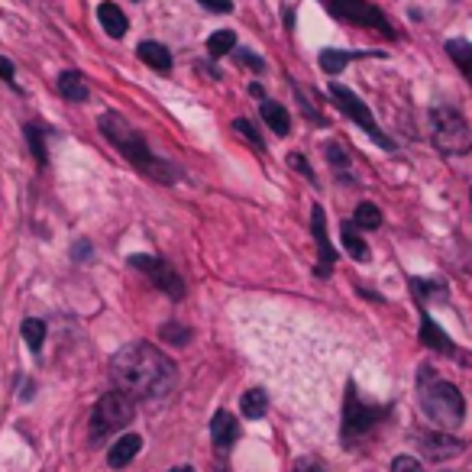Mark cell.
I'll use <instances>...</instances> for the list:
<instances>
[{"mask_svg":"<svg viewBox=\"0 0 472 472\" xmlns=\"http://www.w3.org/2000/svg\"><path fill=\"white\" fill-rule=\"evenodd\" d=\"M417 395H421V411L427 414L440 430H453L463 424V417H466L463 395H459V388H456L453 382L440 379L437 369H430V366H421V369H417Z\"/></svg>","mask_w":472,"mask_h":472,"instance_id":"3957f363","label":"cell"},{"mask_svg":"<svg viewBox=\"0 0 472 472\" xmlns=\"http://www.w3.org/2000/svg\"><path fill=\"white\" fill-rule=\"evenodd\" d=\"M421 343L430 346V350H437V353H450V356L456 353V343L437 327V321H430L427 314H424V321H421Z\"/></svg>","mask_w":472,"mask_h":472,"instance_id":"2e32d148","label":"cell"},{"mask_svg":"<svg viewBox=\"0 0 472 472\" xmlns=\"http://www.w3.org/2000/svg\"><path fill=\"white\" fill-rule=\"evenodd\" d=\"M350 52H340V49H324L321 52V68L327 72V75H337V72H343L346 65H350Z\"/></svg>","mask_w":472,"mask_h":472,"instance_id":"d4e9b609","label":"cell"},{"mask_svg":"<svg viewBox=\"0 0 472 472\" xmlns=\"http://www.w3.org/2000/svg\"><path fill=\"white\" fill-rule=\"evenodd\" d=\"M447 55L456 62V68L463 72V78L472 85V43H466V39H447Z\"/></svg>","mask_w":472,"mask_h":472,"instance_id":"d6986e66","label":"cell"},{"mask_svg":"<svg viewBox=\"0 0 472 472\" xmlns=\"http://www.w3.org/2000/svg\"><path fill=\"white\" fill-rule=\"evenodd\" d=\"M392 472H424V469L414 456H395L392 459Z\"/></svg>","mask_w":472,"mask_h":472,"instance_id":"4dcf8cb0","label":"cell"},{"mask_svg":"<svg viewBox=\"0 0 472 472\" xmlns=\"http://www.w3.org/2000/svg\"><path fill=\"white\" fill-rule=\"evenodd\" d=\"M136 52H139V59L146 62L149 68H156V72H169L172 68V52L165 49L162 43H139L136 46Z\"/></svg>","mask_w":472,"mask_h":472,"instance_id":"e0dca14e","label":"cell"},{"mask_svg":"<svg viewBox=\"0 0 472 472\" xmlns=\"http://www.w3.org/2000/svg\"><path fill=\"white\" fill-rule=\"evenodd\" d=\"M353 223H356V230H375V227H382V211L375 207V204L363 201L359 207H356Z\"/></svg>","mask_w":472,"mask_h":472,"instance_id":"44dd1931","label":"cell"},{"mask_svg":"<svg viewBox=\"0 0 472 472\" xmlns=\"http://www.w3.org/2000/svg\"><path fill=\"white\" fill-rule=\"evenodd\" d=\"M330 13L337 20H346V23L369 26V30H379L385 36H395V30L388 26L385 13L379 7H372L369 0H330Z\"/></svg>","mask_w":472,"mask_h":472,"instance_id":"9c48e42d","label":"cell"},{"mask_svg":"<svg viewBox=\"0 0 472 472\" xmlns=\"http://www.w3.org/2000/svg\"><path fill=\"white\" fill-rule=\"evenodd\" d=\"M97 20H101L104 33L114 36V39H123V36H127V30H130L127 13H123L117 4H110V0H104L101 7H97Z\"/></svg>","mask_w":472,"mask_h":472,"instance_id":"5bb4252c","label":"cell"},{"mask_svg":"<svg viewBox=\"0 0 472 472\" xmlns=\"http://www.w3.org/2000/svg\"><path fill=\"white\" fill-rule=\"evenodd\" d=\"M23 340L26 346L33 350V353H39L46 343V324L39 321V317H30V321H23Z\"/></svg>","mask_w":472,"mask_h":472,"instance_id":"603a6c76","label":"cell"},{"mask_svg":"<svg viewBox=\"0 0 472 472\" xmlns=\"http://www.w3.org/2000/svg\"><path fill=\"white\" fill-rule=\"evenodd\" d=\"M211 440L217 450H230L240 440V424L230 411H217L211 421Z\"/></svg>","mask_w":472,"mask_h":472,"instance_id":"7c38bea8","label":"cell"},{"mask_svg":"<svg viewBox=\"0 0 472 472\" xmlns=\"http://www.w3.org/2000/svg\"><path fill=\"white\" fill-rule=\"evenodd\" d=\"M133 411H136V405L127 392H120V388L117 392H107L91 411V437L104 440V437H110L114 430H123L133 421Z\"/></svg>","mask_w":472,"mask_h":472,"instance_id":"5b68a950","label":"cell"},{"mask_svg":"<svg viewBox=\"0 0 472 472\" xmlns=\"http://www.w3.org/2000/svg\"><path fill=\"white\" fill-rule=\"evenodd\" d=\"M236 62H240V65H246V68H253V72H262V68H266V62L259 59V55H253V52H236Z\"/></svg>","mask_w":472,"mask_h":472,"instance_id":"d6a6232c","label":"cell"},{"mask_svg":"<svg viewBox=\"0 0 472 472\" xmlns=\"http://www.w3.org/2000/svg\"><path fill=\"white\" fill-rule=\"evenodd\" d=\"M411 291L417 301H424V298H430V291H443V285H437V282H421V279H411Z\"/></svg>","mask_w":472,"mask_h":472,"instance_id":"f546056e","label":"cell"},{"mask_svg":"<svg viewBox=\"0 0 472 472\" xmlns=\"http://www.w3.org/2000/svg\"><path fill=\"white\" fill-rule=\"evenodd\" d=\"M311 230H314V240H317V253H321V259H317V275H321V279H327L330 272H333L337 253H333V246H330L327 220H324L321 204H314V211H311Z\"/></svg>","mask_w":472,"mask_h":472,"instance_id":"8fae6325","label":"cell"},{"mask_svg":"<svg viewBox=\"0 0 472 472\" xmlns=\"http://www.w3.org/2000/svg\"><path fill=\"white\" fill-rule=\"evenodd\" d=\"M430 136L443 156H466L472 149V127L456 107L430 110Z\"/></svg>","mask_w":472,"mask_h":472,"instance_id":"277c9868","label":"cell"},{"mask_svg":"<svg viewBox=\"0 0 472 472\" xmlns=\"http://www.w3.org/2000/svg\"><path fill=\"white\" fill-rule=\"evenodd\" d=\"M130 266H133L136 272H143L146 279L159 288V291H165L172 301H181V298H185V282H181V275L172 269L169 262H162V259H156V256L143 253V256H130Z\"/></svg>","mask_w":472,"mask_h":472,"instance_id":"ba28073f","label":"cell"},{"mask_svg":"<svg viewBox=\"0 0 472 472\" xmlns=\"http://www.w3.org/2000/svg\"><path fill=\"white\" fill-rule=\"evenodd\" d=\"M240 408H243V417H249V421H259L262 414L269 411V398H266V392H262V388H249V392L240 398Z\"/></svg>","mask_w":472,"mask_h":472,"instance_id":"ffe728a7","label":"cell"},{"mask_svg":"<svg viewBox=\"0 0 472 472\" xmlns=\"http://www.w3.org/2000/svg\"><path fill=\"white\" fill-rule=\"evenodd\" d=\"M330 97H333V104H337V107L343 110L346 117L353 120V123H359V127H363L366 133H369L372 139H375V143L382 146V149H395V143H392V139H388V136L379 130V123H375V117L369 114V107H366V104L359 101V97H356V94L350 91V88L330 85Z\"/></svg>","mask_w":472,"mask_h":472,"instance_id":"8992f818","label":"cell"},{"mask_svg":"<svg viewBox=\"0 0 472 472\" xmlns=\"http://www.w3.org/2000/svg\"><path fill=\"white\" fill-rule=\"evenodd\" d=\"M59 94L72 104H85L88 101V81L81 72H62L59 75Z\"/></svg>","mask_w":472,"mask_h":472,"instance_id":"9a60e30c","label":"cell"},{"mask_svg":"<svg viewBox=\"0 0 472 472\" xmlns=\"http://www.w3.org/2000/svg\"><path fill=\"white\" fill-rule=\"evenodd\" d=\"M236 49V33L233 30H220V33H214L211 39H207V52H211L214 59H220V55H227V52Z\"/></svg>","mask_w":472,"mask_h":472,"instance_id":"cb8c5ba5","label":"cell"},{"mask_svg":"<svg viewBox=\"0 0 472 472\" xmlns=\"http://www.w3.org/2000/svg\"><path fill=\"white\" fill-rule=\"evenodd\" d=\"M159 337L165 340V343H172V346H185L188 340H191V330L185 327V324H165V327L159 330Z\"/></svg>","mask_w":472,"mask_h":472,"instance_id":"4316f807","label":"cell"},{"mask_svg":"<svg viewBox=\"0 0 472 472\" xmlns=\"http://www.w3.org/2000/svg\"><path fill=\"white\" fill-rule=\"evenodd\" d=\"M382 414H385L382 408L366 405L363 398L356 395V385L350 382V385H346V398H343V440H359L363 434H369Z\"/></svg>","mask_w":472,"mask_h":472,"instance_id":"52a82bcc","label":"cell"},{"mask_svg":"<svg viewBox=\"0 0 472 472\" xmlns=\"http://www.w3.org/2000/svg\"><path fill=\"white\" fill-rule=\"evenodd\" d=\"M139 450H143V437H139V434H123V437L114 443V450L107 453V463L114 466V469H123V466L133 463Z\"/></svg>","mask_w":472,"mask_h":472,"instance_id":"4fadbf2b","label":"cell"},{"mask_svg":"<svg viewBox=\"0 0 472 472\" xmlns=\"http://www.w3.org/2000/svg\"><path fill=\"white\" fill-rule=\"evenodd\" d=\"M343 249L350 256H353V259H359L363 262L366 256H369V249H366V243H363V236L356 233V223L353 220H350V223H343Z\"/></svg>","mask_w":472,"mask_h":472,"instance_id":"7402d4cb","label":"cell"},{"mask_svg":"<svg viewBox=\"0 0 472 472\" xmlns=\"http://www.w3.org/2000/svg\"><path fill=\"white\" fill-rule=\"evenodd\" d=\"M0 78H4L7 85H13V62L4 59V55H0Z\"/></svg>","mask_w":472,"mask_h":472,"instance_id":"d590c367","label":"cell"},{"mask_svg":"<svg viewBox=\"0 0 472 472\" xmlns=\"http://www.w3.org/2000/svg\"><path fill=\"white\" fill-rule=\"evenodd\" d=\"M97 127H101V133L107 136V143L114 146V149H117L136 172H143V175H149L152 181H162V185H172V181L178 178L175 165L159 159V156H152L146 136L139 133V130L130 127L120 114H104V117L97 120Z\"/></svg>","mask_w":472,"mask_h":472,"instance_id":"7a4b0ae2","label":"cell"},{"mask_svg":"<svg viewBox=\"0 0 472 472\" xmlns=\"http://www.w3.org/2000/svg\"><path fill=\"white\" fill-rule=\"evenodd\" d=\"M295 472H327V466L321 463V456H298L295 459Z\"/></svg>","mask_w":472,"mask_h":472,"instance_id":"f1b7e54d","label":"cell"},{"mask_svg":"<svg viewBox=\"0 0 472 472\" xmlns=\"http://www.w3.org/2000/svg\"><path fill=\"white\" fill-rule=\"evenodd\" d=\"M26 139H30V149H33L36 162H39V169H46V165H49V156H46V139H43V130L36 127V123H30V127H26Z\"/></svg>","mask_w":472,"mask_h":472,"instance_id":"484cf974","label":"cell"},{"mask_svg":"<svg viewBox=\"0 0 472 472\" xmlns=\"http://www.w3.org/2000/svg\"><path fill=\"white\" fill-rule=\"evenodd\" d=\"M288 165H291V169H298L304 178H311V181H314V172H311V165H308V159H304V156H288Z\"/></svg>","mask_w":472,"mask_h":472,"instance_id":"836d02e7","label":"cell"},{"mask_svg":"<svg viewBox=\"0 0 472 472\" xmlns=\"http://www.w3.org/2000/svg\"><path fill=\"white\" fill-rule=\"evenodd\" d=\"M169 472H194L191 466H175V469H169Z\"/></svg>","mask_w":472,"mask_h":472,"instance_id":"8d00e7d4","label":"cell"},{"mask_svg":"<svg viewBox=\"0 0 472 472\" xmlns=\"http://www.w3.org/2000/svg\"><path fill=\"white\" fill-rule=\"evenodd\" d=\"M327 159H330V165H333V169H337V172H343L346 165H350V159H346V152L340 149L337 143H330V146H327Z\"/></svg>","mask_w":472,"mask_h":472,"instance_id":"1f68e13d","label":"cell"},{"mask_svg":"<svg viewBox=\"0 0 472 472\" xmlns=\"http://www.w3.org/2000/svg\"><path fill=\"white\" fill-rule=\"evenodd\" d=\"M233 130L240 136H246V139H249V143L256 146V149H262V136H259V130L253 127V123H249V120H233Z\"/></svg>","mask_w":472,"mask_h":472,"instance_id":"83f0119b","label":"cell"},{"mask_svg":"<svg viewBox=\"0 0 472 472\" xmlns=\"http://www.w3.org/2000/svg\"><path fill=\"white\" fill-rule=\"evenodd\" d=\"M414 440H417L424 459H434V463H443V459H453V456L463 453V440L450 437V430H440V434H417Z\"/></svg>","mask_w":472,"mask_h":472,"instance_id":"30bf717a","label":"cell"},{"mask_svg":"<svg viewBox=\"0 0 472 472\" xmlns=\"http://www.w3.org/2000/svg\"><path fill=\"white\" fill-rule=\"evenodd\" d=\"M262 120L269 123L275 136H288V130H291V117L279 101H262Z\"/></svg>","mask_w":472,"mask_h":472,"instance_id":"ac0fdd59","label":"cell"},{"mask_svg":"<svg viewBox=\"0 0 472 472\" xmlns=\"http://www.w3.org/2000/svg\"><path fill=\"white\" fill-rule=\"evenodd\" d=\"M201 7H207V10H214V13H230L233 10V4L230 0H198Z\"/></svg>","mask_w":472,"mask_h":472,"instance_id":"e575fe53","label":"cell"},{"mask_svg":"<svg viewBox=\"0 0 472 472\" xmlns=\"http://www.w3.org/2000/svg\"><path fill=\"white\" fill-rule=\"evenodd\" d=\"M110 379L130 398H162L175 388L178 369L169 356L152 343H130L114 356Z\"/></svg>","mask_w":472,"mask_h":472,"instance_id":"6da1fadb","label":"cell"}]
</instances>
